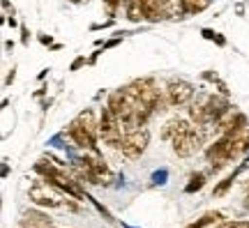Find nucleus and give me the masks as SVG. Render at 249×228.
<instances>
[{
	"label": "nucleus",
	"instance_id": "1",
	"mask_svg": "<svg viewBox=\"0 0 249 228\" xmlns=\"http://www.w3.org/2000/svg\"><path fill=\"white\" fill-rule=\"evenodd\" d=\"M28 196H30V201L35 205H42V208H62L67 203L62 189H58L51 182H35L30 187Z\"/></svg>",
	"mask_w": 249,
	"mask_h": 228
},
{
	"label": "nucleus",
	"instance_id": "2",
	"mask_svg": "<svg viewBox=\"0 0 249 228\" xmlns=\"http://www.w3.org/2000/svg\"><path fill=\"white\" fill-rule=\"evenodd\" d=\"M148 143H150V132H148L145 127H139V129H134V132H129L124 136L118 150H120L127 159H139L143 152H145Z\"/></svg>",
	"mask_w": 249,
	"mask_h": 228
},
{
	"label": "nucleus",
	"instance_id": "3",
	"mask_svg": "<svg viewBox=\"0 0 249 228\" xmlns=\"http://www.w3.org/2000/svg\"><path fill=\"white\" fill-rule=\"evenodd\" d=\"M171 143H173V152H176L178 157H192V155H196V152L201 150L203 139H201V134L196 132L194 127H189L185 132L176 134V136L171 139Z\"/></svg>",
	"mask_w": 249,
	"mask_h": 228
},
{
	"label": "nucleus",
	"instance_id": "4",
	"mask_svg": "<svg viewBox=\"0 0 249 228\" xmlns=\"http://www.w3.org/2000/svg\"><path fill=\"white\" fill-rule=\"evenodd\" d=\"M79 164H83L86 168H90L95 175L99 177V182L102 184H113V180H116V175H113V171L104 164V159L99 157V152H86V155H81V159H79Z\"/></svg>",
	"mask_w": 249,
	"mask_h": 228
},
{
	"label": "nucleus",
	"instance_id": "5",
	"mask_svg": "<svg viewBox=\"0 0 249 228\" xmlns=\"http://www.w3.org/2000/svg\"><path fill=\"white\" fill-rule=\"evenodd\" d=\"M129 88L136 92V97L141 99L143 104H148L152 111H157V104L161 102V95H160V88L155 86L152 79H136L129 83Z\"/></svg>",
	"mask_w": 249,
	"mask_h": 228
},
{
	"label": "nucleus",
	"instance_id": "6",
	"mask_svg": "<svg viewBox=\"0 0 249 228\" xmlns=\"http://www.w3.org/2000/svg\"><path fill=\"white\" fill-rule=\"evenodd\" d=\"M164 95H166L171 106H182V104H187V102H192V97H194V86H192L189 81L173 79V81H169Z\"/></svg>",
	"mask_w": 249,
	"mask_h": 228
},
{
	"label": "nucleus",
	"instance_id": "7",
	"mask_svg": "<svg viewBox=\"0 0 249 228\" xmlns=\"http://www.w3.org/2000/svg\"><path fill=\"white\" fill-rule=\"evenodd\" d=\"M65 134L71 139V143L76 145V148H86L90 150V152H99L97 148V139L92 136V134H88L83 127H81V123L74 118L70 124H67V129H65Z\"/></svg>",
	"mask_w": 249,
	"mask_h": 228
},
{
	"label": "nucleus",
	"instance_id": "8",
	"mask_svg": "<svg viewBox=\"0 0 249 228\" xmlns=\"http://www.w3.org/2000/svg\"><path fill=\"white\" fill-rule=\"evenodd\" d=\"M205 108H208V120L213 124V123H219L233 106L229 104V99L224 95H210V97H205Z\"/></svg>",
	"mask_w": 249,
	"mask_h": 228
},
{
	"label": "nucleus",
	"instance_id": "9",
	"mask_svg": "<svg viewBox=\"0 0 249 228\" xmlns=\"http://www.w3.org/2000/svg\"><path fill=\"white\" fill-rule=\"evenodd\" d=\"M23 228H53V219H49L44 212L39 210H28L21 219Z\"/></svg>",
	"mask_w": 249,
	"mask_h": 228
},
{
	"label": "nucleus",
	"instance_id": "10",
	"mask_svg": "<svg viewBox=\"0 0 249 228\" xmlns=\"http://www.w3.org/2000/svg\"><path fill=\"white\" fill-rule=\"evenodd\" d=\"M160 7L166 18H185L187 14L185 0H160Z\"/></svg>",
	"mask_w": 249,
	"mask_h": 228
},
{
	"label": "nucleus",
	"instance_id": "11",
	"mask_svg": "<svg viewBox=\"0 0 249 228\" xmlns=\"http://www.w3.org/2000/svg\"><path fill=\"white\" fill-rule=\"evenodd\" d=\"M143 7V14H145V21H150V23H160L161 18H164V12L160 7V0H139Z\"/></svg>",
	"mask_w": 249,
	"mask_h": 228
},
{
	"label": "nucleus",
	"instance_id": "12",
	"mask_svg": "<svg viewBox=\"0 0 249 228\" xmlns=\"http://www.w3.org/2000/svg\"><path fill=\"white\" fill-rule=\"evenodd\" d=\"M192 124L187 123V120H182V118H173L171 123H166V127L161 129V139L164 140H171L176 134H180V132H185V129H189Z\"/></svg>",
	"mask_w": 249,
	"mask_h": 228
},
{
	"label": "nucleus",
	"instance_id": "13",
	"mask_svg": "<svg viewBox=\"0 0 249 228\" xmlns=\"http://www.w3.org/2000/svg\"><path fill=\"white\" fill-rule=\"evenodd\" d=\"M189 118H192V123H196V127L210 124V120H208V108H205V99L189 106Z\"/></svg>",
	"mask_w": 249,
	"mask_h": 228
},
{
	"label": "nucleus",
	"instance_id": "14",
	"mask_svg": "<svg viewBox=\"0 0 249 228\" xmlns=\"http://www.w3.org/2000/svg\"><path fill=\"white\" fill-rule=\"evenodd\" d=\"M76 120L81 123V127H83L86 132L92 134V136L97 139V134H99V123H95V113H92V111H81V113L76 115Z\"/></svg>",
	"mask_w": 249,
	"mask_h": 228
},
{
	"label": "nucleus",
	"instance_id": "15",
	"mask_svg": "<svg viewBox=\"0 0 249 228\" xmlns=\"http://www.w3.org/2000/svg\"><path fill=\"white\" fill-rule=\"evenodd\" d=\"M124 14H127V18H129L132 23H141V21H145V14H143V7H141L139 0L124 2Z\"/></svg>",
	"mask_w": 249,
	"mask_h": 228
},
{
	"label": "nucleus",
	"instance_id": "16",
	"mask_svg": "<svg viewBox=\"0 0 249 228\" xmlns=\"http://www.w3.org/2000/svg\"><path fill=\"white\" fill-rule=\"evenodd\" d=\"M235 177H238V173H231L229 177H224L222 182H219V184H217V187L213 189V198H222V196H226V192L231 189V184L235 182Z\"/></svg>",
	"mask_w": 249,
	"mask_h": 228
},
{
	"label": "nucleus",
	"instance_id": "17",
	"mask_svg": "<svg viewBox=\"0 0 249 228\" xmlns=\"http://www.w3.org/2000/svg\"><path fill=\"white\" fill-rule=\"evenodd\" d=\"M219 219H222V212H208L201 219H196L194 224H189L187 228H205V226H210V224H217Z\"/></svg>",
	"mask_w": 249,
	"mask_h": 228
},
{
	"label": "nucleus",
	"instance_id": "18",
	"mask_svg": "<svg viewBox=\"0 0 249 228\" xmlns=\"http://www.w3.org/2000/svg\"><path fill=\"white\" fill-rule=\"evenodd\" d=\"M205 184V173H194V175L189 177V184L185 187L187 193H194V192H201Z\"/></svg>",
	"mask_w": 249,
	"mask_h": 228
},
{
	"label": "nucleus",
	"instance_id": "19",
	"mask_svg": "<svg viewBox=\"0 0 249 228\" xmlns=\"http://www.w3.org/2000/svg\"><path fill=\"white\" fill-rule=\"evenodd\" d=\"M210 2H213V0H185L187 14H201L203 9H208Z\"/></svg>",
	"mask_w": 249,
	"mask_h": 228
},
{
	"label": "nucleus",
	"instance_id": "20",
	"mask_svg": "<svg viewBox=\"0 0 249 228\" xmlns=\"http://www.w3.org/2000/svg\"><path fill=\"white\" fill-rule=\"evenodd\" d=\"M201 35H203V39H208V42H214V44H219V46H226V39H224L219 33H214L213 28H203V30H201Z\"/></svg>",
	"mask_w": 249,
	"mask_h": 228
},
{
	"label": "nucleus",
	"instance_id": "21",
	"mask_svg": "<svg viewBox=\"0 0 249 228\" xmlns=\"http://www.w3.org/2000/svg\"><path fill=\"white\" fill-rule=\"evenodd\" d=\"M219 228H249L247 219H233V221H224Z\"/></svg>",
	"mask_w": 249,
	"mask_h": 228
},
{
	"label": "nucleus",
	"instance_id": "22",
	"mask_svg": "<svg viewBox=\"0 0 249 228\" xmlns=\"http://www.w3.org/2000/svg\"><path fill=\"white\" fill-rule=\"evenodd\" d=\"M21 44L23 46L30 44V30H28L26 26H21Z\"/></svg>",
	"mask_w": 249,
	"mask_h": 228
},
{
	"label": "nucleus",
	"instance_id": "23",
	"mask_svg": "<svg viewBox=\"0 0 249 228\" xmlns=\"http://www.w3.org/2000/svg\"><path fill=\"white\" fill-rule=\"evenodd\" d=\"M86 62H88V60H86V58H83V55H81V58H76V60L71 62V67H70V70H71V71H76V70H79V67H83V65H86Z\"/></svg>",
	"mask_w": 249,
	"mask_h": 228
},
{
	"label": "nucleus",
	"instance_id": "24",
	"mask_svg": "<svg viewBox=\"0 0 249 228\" xmlns=\"http://www.w3.org/2000/svg\"><path fill=\"white\" fill-rule=\"evenodd\" d=\"M14 76H17V67H12V70H9L7 79H5V86H12V83H14Z\"/></svg>",
	"mask_w": 249,
	"mask_h": 228
},
{
	"label": "nucleus",
	"instance_id": "25",
	"mask_svg": "<svg viewBox=\"0 0 249 228\" xmlns=\"http://www.w3.org/2000/svg\"><path fill=\"white\" fill-rule=\"evenodd\" d=\"M217 86H219V95L229 97V88H226V83H224V81H217Z\"/></svg>",
	"mask_w": 249,
	"mask_h": 228
},
{
	"label": "nucleus",
	"instance_id": "26",
	"mask_svg": "<svg viewBox=\"0 0 249 228\" xmlns=\"http://www.w3.org/2000/svg\"><path fill=\"white\" fill-rule=\"evenodd\" d=\"M203 79L214 81V83H217V81H219V76H217V74H213V71H205V74H203Z\"/></svg>",
	"mask_w": 249,
	"mask_h": 228
},
{
	"label": "nucleus",
	"instance_id": "27",
	"mask_svg": "<svg viewBox=\"0 0 249 228\" xmlns=\"http://www.w3.org/2000/svg\"><path fill=\"white\" fill-rule=\"evenodd\" d=\"M39 42H42V44H51V37H46V35H39Z\"/></svg>",
	"mask_w": 249,
	"mask_h": 228
},
{
	"label": "nucleus",
	"instance_id": "28",
	"mask_svg": "<svg viewBox=\"0 0 249 228\" xmlns=\"http://www.w3.org/2000/svg\"><path fill=\"white\" fill-rule=\"evenodd\" d=\"M247 205H249V193H247Z\"/></svg>",
	"mask_w": 249,
	"mask_h": 228
}]
</instances>
